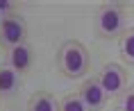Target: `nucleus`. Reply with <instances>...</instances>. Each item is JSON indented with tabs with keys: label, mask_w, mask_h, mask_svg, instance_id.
Segmentation results:
<instances>
[{
	"label": "nucleus",
	"mask_w": 134,
	"mask_h": 111,
	"mask_svg": "<svg viewBox=\"0 0 134 111\" xmlns=\"http://www.w3.org/2000/svg\"><path fill=\"white\" fill-rule=\"evenodd\" d=\"M57 63L66 77H82L89 70V52L80 41H66L57 52Z\"/></svg>",
	"instance_id": "f257e3e1"
},
{
	"label": "nucleus",
	"mask_w": 134,
	"mask_h": 111,
	"mask_svg": "<svg viewBox=\"0 0 134 111\" xmlns=\"http://www.w3.org/2000/svg\"><path fill=\"white\" fill-rule=\"evenodd\" d=\"M125 25V11L118 5H102L96 16V30L102 39H116Z\"/></svg>",
	"instance_id": "f03ea898"
},
{
	"label": "nucleus",
	"mask_w": 134,
	"mask_h": 111,
	"mask_svg": "<svg viewBox=\"0 0 134 111\" xmlns=\"http://www.w3.org/2000/svg\"><path fill=\"white\" fill-rule=\"evenodd\" d=\"M27 39V25L21 14H7L0 21V48H14L21 45Z\"/></svg>",
	"instance_id": "7ed1b4c3"
},
{
	"label": "nucleus",
	"mask_w": 134,
	"mask_h": 111,
	"mask_svg": "<svg viewBox=\"0 0 134 111\" xmlns=\"http://www.w3.org/2000/svg\"><path fill=\"white\" fill-rule=\"evenodd\" d=\"M96 77H98L102 91L107 93V97H109V95H120V93L125 91V86H127V73H125V68H123L120 63H114V61L111 63H105L102 70H100Z\"/></svg>",
	"instance_id": "20e7f679"
},
{
	"label": "nucleus",
	"mask_w": 134,
	"mask_h": 111,
	"mask_svg": "<svg viewBox=\"0 0 134 111\" xmlns=\"http://www.w3.org/2000/svg\"><path fill=\"white\" fill-rule=\"evenodd\" d=\"M77 95H80V100L84 102V107L89 111H100L107 104V93L102 91L98 77H86L84 82H82V86H80Z\"/></svg>",
	"instance_id": "39448f33"
},
{
	"label": "nucleus",
	"mask_w": 134,
	"mask_h": 111,
	"mask_svg": "<svg viewBox=\"0 0 134 111\" xmlns=\"http://www.w3.org/2000/svg\"><path fill=\"white\" fill-rule=\"evenodd\" d=\"M9 68L23 75V73H27L32 68V61H34V57H32V48H30L27 43H21V45H14V48H9Z\"/></svg>",
	"instance_id": "423d86ee"
},
{
	"label": "nucleus",
	"mask_w": 134,
	"mask_h": 111,
	"mask_svg": "<svg viewBox=\"0 0 134 111\" xmlns=\"http://www.w3.org/2000/svg\"><path fill=\"white\" fill-rule=\"evenodd\" d=\"M27 111H57V102L48 91H36L27 100Z\"/></svg>",
	"instance_id": "0eeeda50"
},
{
	"label": "nucleus",
	"mask_w": 134,
	"mask_h": 111,
	"mask_svg": "<svg viewBox=\"0 0 134 111\" xmlns=\"http://www.w3.org/2000/svg\"><path fill=\"white\" fill-rule=\"evenodd\" d=\"M118 50L125 61L134 63V27H127L118 34Z\"/></svg>",
	"instance_id": "6e6552de"
},
{
	"label": "nucleus",
	"mask_w": 134,
	"mask_h": 111,
	"mask_svg": "<svg viewBox=\"0 0 134 111\" xmlns=\"http://www.w3.org/2000/svg\"><path fill=\"white\" fill-rule=\"evenodd\" d=\"M16 89H18V73H14L9 66H2L0 68V95H12Z\"/></svg>",
	"instance_id": "1a4fd4ad"
},
{
	"label": "nucleus",
	"mask_w": 134,
	"mask_h": 111,
	"mask_svg": "<svg viewBox=\"0 0 134 111\" xmlns=\"http://www.w3.org/2000/svg\"><path fill=\"white\" fill-rule=\"evenodd\" d=\"M57 111H89L84 107V102L80 100L77 93H71V95H64L57 104Z\"/></svg>",
	"instance_id": "9d476101"
},
{
	"label": "nucleus",
	"mask_w": 134,
	"mask_h": 111,
	"mask_svg": "<svg viewBox=\"0 0 134 111\" xmlns=\"http://www.w3.org/2000/svg\"><path fill=\"white\" fill-rule=\"evenodd\" d=\"M120 111H134V84L125 86V91L120 93Z\"/></svg>",
	"instance_id": "9b49d317"
},
{
	"label": "nucleus",
	"mask_w": 134,
	"mask_h": 111,
	"mask_svg": "<svg viewBox=\"0 0 134 111\" xmlns=\"http://www.w3.org/2000/svg\"><path fill=\"white\" fill-rule=\"evenodd\" d=\"M116 111H120V109H116Z\"/></svg>",
	"instance_id": "f8f14e48"
}]
</instances>
